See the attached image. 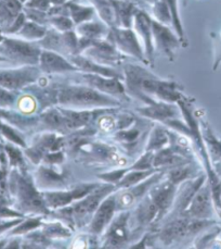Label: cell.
I'll list each match as a JSON object with an SVG mask.
<instances>
[{"mask_svg":"<svg viewBox=\"0 0 221 249\" xmlns=\"http://www.w3.org/2000/svg\"><path fill=\"white\" fill-rule=\"evenodd\" d=\"M124 76L127 91L131 95L143 94L152 98L158 97L159 100L169 104L181 100L182 95L178 90L179 86L176 83L162 80L144 68L127 63L124 66Z\"/></svg>","mask_w":221,"mask_h":249,"instance_id":"obj_1","label":"cell"},{"mask_svg":"<svg viewBox=\"0 0 221 249\" xmlns=\"http://www.w3.org/2000/svg\"><path fill=\"white\" fill-rule=\"evenodd\" d=\"M115 191H117V187L113 184L102 183L99 187H96L87 196L82 197L81 199L73 202L72 205L63 207V208L51 211L50 215L61 220L73 231L86 229L99 205L105 197Z\"/></svg>","mask_w":221,"mask_h":249,"instance_id":"obj_2","label":"cell"},{"mask_svg":"<svg viewBox=\"0 0 221 249\" xmlns=\"http://www.w3.org/2000/svg\"><path fill=\"white\" fill-rule=\"evenodd\" d=\"M59 107L73 110H94L100 108H118L121 100L96 90L85 84L59 85Z\"/></svg>","mask_w":221,"mask_h":249,"instance_id":"obj_3","label":"cell"},{"mask_svg":"<svg viewBox=\"0 0 221 249\" xmlns=\"http://www.w3.org/2000/svg\"><path fill=\"white\" fill-rule=\"evenodd\" d=\"M10 191L16 198V206L22 214L50 215L44 194L37 188L34 178L26 170L16 169L10 175Z\"/></svg>","mask_w":221,"mask_h":249,"instance_id":"obj_4","label":"cell"},{"mask_svg":"<svg viewBox=\"0 0 221 249\" xmlns=\"http://www.w3.org/2000/svg\"><path fill=\"white\" fill-rule=\"evenodd\" d=\"M41 49L36 41L15 38H4L0 46V53L7 60L21 66H38Z\"/></svg>","mask_w":221,"mask_h":249,"instance_id":"obj_5","label":"cell"},{"mask_svg":"<svg viewBox=\"0 0 221 249\" xmlns=\"http://www.w3.org/2000/svg\"><path fill=\"white\" fill-rule=\"evenodd\" d=\"M130 211L123 210L118 211L117 215H114L109 227L102 234L103 248H122L128 246L132 232L129 225Z\"/></svg>","mask_w":221,"mask_h":249,"instance_id":"obj_6","label":"cell"},{"mask_svg":"<svg viewBox=\"0 0 221 249\" xmlns=\"http://www.w3.org/2000/svg\"><path fill=\"white\" fill-rule=\"evenodd\" d=\"M105 39L114 45L115 48L122 53L136 58L140 61H146L144 50L137 37V33L131 29L119 26L110 27L109 34Z\"/></svg>","mask_w":221,"mask_h":249,"instance_id":"obj_7","label":"cell"},{"mask_svg":"<svg viewBox=\"0 0 221 249\" xmlns=\"http://www.w3.org/2000/svg\"><path fill=\"white\" fill-rule=\"evenodd\" d=\"M101 184H102V182L79 183L68 191L66 187L64 190L46 191L43 192V194L48 208L53 211L68 205H72L73 202L81 199L82 197L87 196L89 193L95 191L96 187H99Z\"/></svg>","mask_w":221,"mask_h":249,"instance_id":"obj_8","label":"cell"},{"mask_svg":"<svg viewBox=\"0 0 221 249\" xmlns=\"http://www.w3.org/2000/svg\"><path fill=\"white\" fill-rule=\"evenodd\" d=\"M167 172V169L163 168L159 169L144 181L140 182L137 185L131 187L124 188V190H117L115 192V197H116V209L118 211L128 210L130 207L136 205V202L139 201L145 194L150 191V188L158 183L159 179H162Z\"/></svg>","mask_w":221,"mask_h":249,"instance_id":"obj_9","label":"cell"},{"mask_svg":"<svg viewBox=\"0 0 221 249\" xmlns=\"http://www.w3.org/2000/svg\"><path fill=\"white\" fill-rule=\"evenodd\" d=\"M43 75L38 66H22L18 69L0 71V86L9 90L26 89L39 81Z\"/></svg>","mask_w":221,"mask_h":249,"instance_id":"obj_10","label":"cell"},{"mask_svg":"<svg viewBox=\"0 0 221 249\" xmlns=\"http://www.w3.org/2000/svg\"><path fill=\"white\" fill-rule=\"evenodd\" d=\"M78 82L80 84L88 85L92 87V89L101 91V93L115 97V98L119 100L127 99L126 87L124 86L119 78L80 72L78 74Z\"/></svg>","mask_w":221,"mask_h":249,"instance_id":"obj_11","label":"cell"},{"mask_svg":"<svg viewBox=\"0 0 221 249\" xmlns=\"http://www.w3.org/2000/svg\"><path fill=\"white\" fill-rule=\"evenodd\" d=\"M84 56L108 67H118L125 60V56L107 39H92L91 45L85 49Z\"/></svg>","mask_w":221,"mask_h":249,"instance_id":"obj_12","label":"cell"},{"mask_svg":"<svg viewBox=\"0 0 221 249\" xmlns=\"http://www.w3.org/2000/svg\"><path fill=\"white\" fill-rule=\"evenodd\" d=\"M178 185L174 184L169 181V179L165 177L159 179L158 183H155L153 186L150 188V191L147 194L152 197V199L154 200L156 206L158 207V222L163 221L166 215L169 214V212L172 211L174 197H176Z\"/></svg>","mask_w":221,"mask_h":249,"instance_id":"obj_13","label":"cell"},{"mask_svg":"<svg viewBox=\"0 0 221 249\" xmlns=\"http://www.w3.org/2000/svg\"><path fill=\"white\" fill-rule=\"evenodd\" d=\"M64 147V136H58L55 132L47 131L36 138L34 144L25 148V156L34 164L41 163L49 151L61 150Z\"/></svg>","mask_w":221,"mask_h":249,"instance_id":"obj_14","label":"cell"},{"mask_svg":"<svg viewBox=\"0 0 221 249\" xmlns=\"http://www.w3.org/2000/svg\"><path fill=\"white\" fill-rule=\"evenodd\" d=\"M59 165L41 164L34 174V182L37 188L41 192L46 191H58L66 188L67 172L66 170L57 169Z\"/></svg>","mask_w":221,"mask_h":249,"instance_id":"obj_15","label":"cell"},{"mask_svg":"<svg viewBox=\"0 0 221 249\" xmlns=\"http://www.w3.org/2000/svg\"><path fill=\"white\" fill-rule=\"evenodd\" d=\"M152 33H153L154 49L158 50L170 61H173L176 50L180 47L181 39L169 29L168 25L152 19Z\"/></svg>","mask_w":221,"mask_h":249,"instance_id":"obj_16","label":"cell"},{"mask_svg":"<svg viewBox=\"0 0 221 249\" xmlns=\"http://www.w3.org/2000/svg\"><path fill=\"white\" fill-rule=\"evenodd\" d=\"M115 192L105 197L103 201L99 205L98 209L95 210L90 223L86 228L89 235H94V236L102 235L104 231L109 227L110 221L113 220L115 213L117 212Z\"/></svg>","mask_w":221,"mask_h":249,"instance_id":"obj_17","label":"cell"},{"mask_svg":"<svg viewBox=\"0 0 221 249\" xmlns=\"http://www.w3.org/2000/svg\"><path fill=\"white\" fill-rule=\"evenodd\" d=\"M140 100L143 101L146 107L138 108L137 111L144 118L156 120V121L164 123L170 119H178L179 115H180L179 109L169 103H165L162 100H155L146 95H142L140 97Z\"/></svg>","mask_w":221,"mask_h":249,"instance_id":"obj_18","label":"cell"},{"mask_svg":"<svg viewBox=\"0 0 221 249\" xmlns=\"http://www.w3.org/2000/svg\"><path fill=\"white\" fill-rule=\"evenodd\" d=\"M205 177H200L194 179H187L181 183L177 188L176 197H174V206L172 211L169 212V218L172 219L174 216H179L183 214V212L187 210L188 206L190 205L192 198L194 197L196 192L200 190V187L204 184Z\"/></svg>","mask_w":221,"mask_h":249,"instance_id":"obj_19","label":"cell"},{"mask_svg":"<svg viewBox=\"0 0 221 249\" xmlns=\"http://www.w3.org/2000/svg\"><path fill=\"white\" fill-rule=\"evenodd\" d=\"M38 68L45 74L79 72L78 69L65 56L51 50L43 49L40 53Z\"/></svg>","mask_w":221,"mask_h":249,"instance_id":"obj_20","label":"cell"},{"mask_svg":"<svg viewBox=\"0 0 221 249\" xmlns=\"http://www.w3.org/2000/svg\"><path fill=\"white\" fill-rule=\"evenodd\" d=\"M133 27L137 34L143 40L144 44V53L147 61L153 63L154 58V43H153V33H152V18L143 10L138 9L135 18H133Z\"/></svg>","mask_w":221,"mask_h":249,"instance_id":"obj_21","label":"cell"},{"mask_svg":"<svg viewBox=\"0 0 221 249\" xmlns=\"http://www.w3.org/2000/svg\"><path fill=\"white\" fill-rule=\"evenodd\" d=\"M67 59L78 69L79 72L92 73V74H99L108 77H116L119 78V80H124V78H125L124 73L119 72L115 68L103 66V64L95 62L94 60L89 59L88 57H86L81 53L70 56L67 57Z\"/></svg>","mask_w":221,"mask_h":249,"instance_id":"obj_22","label":"cell"},{"mask_svg":"<svg viewBox=\"0 0 221 249\" xmlns=\"http://www.w3.org/2000/svg\"><path fill=\"white\" fill-rule=\"evenodd\" d=\"M211 194L209 186H204V184L196 192L194 197L192 198L190 205L187 210L183 212L184 215L191 216L195 219H207L211 215ZM182 215V214H181Z\"/></svg>","mask_w":221,"mask_h":249,"instance_id":"obj_23","label":"cell"},{"mask_svg":"<svg viewBox=\"0 0 221 249\" xmlns=\"http://www.w3.org/2000/svg\"><path fill=\"white\" fill-rule=\"evenodd\" d=\"M115 11V26L131 29L138 8L131 0H110Z\"/></svg>","mask_w":221,"mask_h":249,"instance_id":"obj_24","label":"cell"},{"mask_svg":"<svg viewBox=\"0 0 221 249\" xmlns=\"http://www.w3.org/2000/svg\"><path fill=\"white\" fill-rule=\"evenodd\" d=\"M23 3L20 0H0V27L7 32L16 18L23 12Z\"/></svg>","mask_w":221,"mask_h":249,"instance_id":"obj_25","label":"cell"},{"mask_svg":"<svg viewBox=\"0 0 221 249\" xmlns=\"http://www.w3.org/2000/svg\"><path fill=\"white\" fill-rule=\"evenodd\" d=\"M110 26L104 22L88 21L75 26V32L79 37L87 39H105L109 34Z\"/></svg>","mask_w":221,"mask_h":249,"instance_id":"obj_26","label":"cell"},{"mask_svg":"<svg viewBox=\"0 0 221 249\" xmlns=\"http://www.w3.org/2000/svg\"><path fill=\"white\" fill-rule=\"evenodd\" d=\"M188 162L189 159L176 153L170 146H166L163 149H159L154 153L153 165L155 169L176 167V165Z\"/></svg>","mask_w":221,"mask_h":249,"instance_id":"obj_27","label":"cell"},{"mask_svg":"<svg viewBox=\"0 0 221 249\" xmlns=\"http://www.w3.org/2000/svg\"><path fill=\"white\" fill-rule=\"evenodd\" d=\"M65 6L68 9V15H70L75 26L84 22L94 20L95 10L92 6H84V4L78 2L77 0H68Z\"/></svg>","mask_w":221,"mask_h":249,"instance_id":"obj_28","label":"cell"},{"mask_svg":"<svg viewBox=\"0 0 221 249\" xmlns=\"http://www.w3.org/2000/svg\"><path fill=\"white\" fill-rule=\"evenodd\" d=\"M40 230L43 231V233L46 236L49 237L50 239H64V238H70L74 231L67 227V225L62 222L61 220L53 221V222H48L41 224Z\"/></svg>","mask_w":221,"mask_h":249,"instance_id":"obj_29","label":"cell"},{"mask_svg":"<svg viewBox=\"0 0 221 249\" xmlns=\"http://www.w3.org/2000/svg\"><path fill=\"white\" fill-rule=\"evenodd\" d=\"M159 169H152L146 170V171H141V170H128L127 173L124 175L123 178L119 181L116 185L117 190H124V188L131 187L133 185H137L140 182L144 181L145 178L151 177L152 174L158 171Z\"/></svg>","mask_w":221,"mask_h":249,"instance_id":"obj_30","label":"cell"},{"mask_svg":"<svg viewBox=\"0 0 221 249\" xmlns=\"http://www.w3.org/2000/svg\"><path fill=\"white\" fill-rule=\"evenodd\" d=\"M140 135L141 132L139 127H132V125L127 128H124V130H117L113 133L114 140L121 142L123 146L127 147L129 149L136 148Z\"/></svg>","mask_w":221,"mask_h":249,"instance_id":"obj_31","label":"cell"},{"mask_svg":"<svg viewBox=\"0 0 221 249\" xmlns=\"http://www.w3.org/2000/svg\"><path fill=\"white\" fill-rule=\"evenodd\" d=\"M47 31L48 27L46 25H41L36 22L27 20L16 34L20 35L25 40L38 41L44 37L46 33H47Z\"/></svg>","mask_w":221,"mask_h":249,"instance_id":"obj_32","label":"cell"},{"mask_svg":"<svg viewBox=\"0 0 221 249\" xmlns=\"http://www.w3.org/2000/svg\"><path fill=\"white\" fill-rule=\"evenodd\" d=\"M100 19L110 27L115 26V11L110 0H89Z\"/></svg>","mask_w":221,"mask_h":249,"instance_id":"obj_33","label":"cell"},{"mask_svg":"<svg viewBox=\"0 0 221 249\" xmlns=\"http://www.w3.org/2000/svg\"><path fill=\"white\" fill-rule=\"evenodd\" d=\"M169 145V133L167 128L163 126H155L149 138V142L146 144L145 150L150 151H158L163 149L164 147Z\"/></svg>","mask_w":221,"mask_h":249,"instance_id":"obj_34","label":"cell"},{"mask_svg":"<svg viewBox=\"0 0 221 249\" xmlns=\"http://www.w3.org/2000/svg\"><path fill=\"white\" fill-rule=\"evenodd\" d=\"M188 163L172 167L169 170H167V172H166V178H167L170 182L176 184L178 186L184 181H187V179L192 178L193 169L191 165Z\"/></svg>","mask_w":221,"mask_h":249,"instance_id":"obj_35","label":"cell"},{"mask_svg":"<svg viewBox=\"0 0 221 249\" xmlns=\"http://www.w3.org/2000/svg\"><path fill=\"white\" fill-rule=\"evenodd\" d=\"M25 245L23 244L22 247L25 248H46L51 246L52 239L46 236L41 230H34L32 232L25 234Z\"/></svg>","mask_w":221,"mask_h":249,"instance_id":"obj_36","label":"cell"},{"mask_svg":"<svg viewBox=\"0 0 221 249\" xmlns=\"http://www.w3.org/2000/svg\"><path fill=\"white\" fill-rule=\"evenodd\" d=\"M43 215L29 216L25 220L23 219L20 223L16 225V228L11 231V235H25L32 231L40 229L43 224Z\"/></svg>","mask_w":221,"mask_h":249,"instance_id":"obj_37","label":"cell"},{"mask_svg":"<svg viewBox=\"0 0 221 249\" xmlns=\"http://www.w3.org/2000/svg\"><path fill=\"white\" fill-rule=\"evenodd\" d=\"M153 7H152V12H153V16L155 17V20L158 21L159 23H163L165 25H170L173 24V19H172V13L167 4L163 0H156L155 2L152 3Z\"/></svg>","mask_w":221,"mask_h":249,"instance_id":"obj_38","label":"cell"},{"mask_svg":"<svg viewBox=\"0 0 221 249\" xmlns=\"http://www.w3.org/2000/svg\"><path fill=\"white\" fill-rule=\"evenodd\" d=\"M48 25L53 27L54 30L61 32V33L75 29V24H74L71 17L67 16H50L48 18Z\"/></svg>","mask_w":221,"mask_h":249,"instance_id":"obj_39","label":"cell"},{"mask_svg":"<svg viewBox=\"0 0 221 249\" xmlns=\"http://www.w3.org/2000/svg\"><path fill=\"white\" fill-rule=\"evenodd\" d=\"M17 108L20 112L24 115H30L36 112V110L39 108V104L37 101L36 97L33 94H26L20 98L17 103ZM40 110V108H39Z\"/></svg>","mask_w":221,"mask_h":249,"instance_id":"obj_40","label":"cell"},{"mask_svg":"<svg viewBox=\"0 0 221 249\" xmlns=\"http://www.w3.org/2000/svg\"><path fill=\"white\" fill-rule=\"evenodd\" d=\"M6 151L12 167H16L20 170H26L24 155H23L22 151L17 147L12 145H6Z\"/></svg>","mask_w":221,"mask_h":249,"instance_id":"obj_41","label":"cell"},{"mask_svg":"<svg viewBox=\"0 0 221 249\" xmlns=\"http://www.w3.org/2000/svg\"><path fill=\"white\" fill-rule=\"evenodd\" d=\"M154 161V151L145 150L143 155L139 157L135 163L130 167H128V170H141V171H146V170L155 169L153 165Z\"/></svg>","mask_w":221,"mask_h":249,"instance_id":"obj_42","label":"cell"},{"mask_svg":"<svg viewBox=\"0 0 221 249\" xmlns=\"http://www.w3.org/2000/svg\"><path fill=\"white\" fill-rule=\"evenodd\" d=\"M128 171V167L127 168H121L118 170H114V171H110V172H104V173H100L96 175L99 179H101V182L103 181V183H109V184H113V185L116 186L119 183V181L123 178L124 175H125Z\"/></svg>","mask_w":221,"mask_h":249,"instance_id":"obj_43","label":"cell"},{"mask_svg":"<svg viewBox=\"0 0 221 249\" xmlns=\"http://www.w3.org/2000/svg\"><path fill=\"white\" fill-rule=\"evenodd\" d=\"M23 11H24L27 20L36 22V23H38V24H41V25H46V26L48 25L49 16H48L47 12L37 10V9L27 8V7L23 8Z\"/></svg>","mask_w":221,"mask_h":249,"instance_id":"obj_44","label":"cell"},{"mask_svg":"<svg viewBox=\"0 0 221 249\" xmlns=\"http://www.w3.org/2000/svg\"><path fill=\"white\" fill-rule=\"evenodd\" d=\"M64 160H65V153L64 150H55V151H49V153L44 157L41 162L48 165H61Z\"/></svg>","mask_w":221,"mask_h":249,"instance_id":"obj_45","label":"cell"},{"mask_svg":"<svg viewBox=\"0 0 221 249\" xmlns=\"http://www.w3.org/2000/svg\"><path fill=\"white\" fill-rule=\"evenodd\" d=\"M16 95L9 91V89L0 86V106L4 108H10L16 103Z\"/></svg>","mask_w":221,"mask_h":249,"instance_id":"obj_46","label":"cell"},{"mask_svg":"<svg viewBox=\"0 0 221 249\" xmlns=\"http://www.w3.org/2000/svg\"><path fill=\"white\" fill-rule=\"evenodd\" d=\"M51 1L50 0H27L24 3V7L37 9V10L48 12L49 9L51 8Z\"/></svg>","mask_w":221,"mask_h":249,"instance_id":"obj_47","label":"cell"},{"mask_svg":"<svg viewBox=\"0 0 221 249\" xmlns=\"http://www.w3.org/2000/svg\"><path fill=\"white\" fill-rule=\"evenodd\" d=\"M50 1H51L52 6H60V4L66 3L68 0H50Z\"/></svg>","mask_w":221,"mask_h":249,"instance_id":"obj_48","label":"cell"},{"mask_svg":"<svg viewBox=\"0 0 221 249\" xmlns=\"http://www.w3.org/2000/svg\"><path fill=\"white\" fill-rule=\"evenodd\" d=\"M3 39H4V37H3V36H2L1 34H0V44H1V43H2V41H3Z\"/></svg>","mask_w":221,"mask_h":249,"instance_id":"obj_49","label":"cell"},{"mask_svg":"<svg viewBox=\"0 0 221 249\" xmlns=\"http://www.w3.org/2000/svg\"><path fill=\"white\" fill-rule=\"evenodd\" d=\"M4 60H7V59L4 58V57H1V56H0V61H4Z\"/></svg>","mask_w":221,"mask_h":249,"instance_id":"obj_50","label":"cell"},{"mask_svg":"<svg viewBox=\"0 0 221 249\" xmlns=\"http://www.w3.org/2000/svg\"><path fill=\"white\" fill-rule=\"evenodd\" d=\"M20 1H21L23 4H24V3L27 1V0H20Z\"/></svg>","mask_w":221,"mask_h":249,"instance_id":"obj_51","label":"cell"},{"mask_svg":"<svg viewBox=\"0 0 221 249\" xmlns=\"http://www.w3.org/2000/svg\"><path fill=\"white\" fill-rule=\"evenodd\" d=\"M131 1H135L136 2V1H138V0H131Z\"/></svg>","mask_w":221,"mask_h":249,"instance_id":"obj_52","label":"cell"}]
</instances>
